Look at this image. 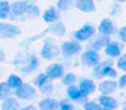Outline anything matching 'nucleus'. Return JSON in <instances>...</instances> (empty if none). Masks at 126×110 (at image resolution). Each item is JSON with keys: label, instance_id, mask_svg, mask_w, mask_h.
I'll use <instances>...</instances> for the list:
<instances>
[{"label": "nucleus", "instance_id": "1", "mask_svg": "<svg viewBox=\"0 0 126 110\" xmlns=\"http://www.w3.org/2000/svg\"><path fill=\"white\" fill-rule=\"evenodd\" d=\"M93 74L97 78H102V77H110V78H114L117 77V71L111 67V63L110 62H103L101 64H95L94 70H93Z\"/></svg>", "mask_w": 126, "mask_h": 110}, {"label": "nucleus", "instance_id": "2", "mask_svg": "<svg viewBox=\"0 0 126 110\" xmlns=\"http://www.w3.org/2000/svg\"><path fill=\"white\" fill-rule=\"evenodd\" d=\"M15 94L20 99H31L36 95V90L28 83H22L20 86H17L15 89Z\"/></svg>", "mask_w": 126, "mask_h": 110}, {"label": "nucleus", "instance_id": "3", "mask_svg": "<svg viewBox=\"0 0 126 110\" xmlns=\"http://www.w3.org/2000/svg\"><path fill=\"white\" fill-rule=\"evenodd\" d=\"M58 47L55 46V43H54L51 39H46V42H44L43 47H42L40 50V55L43 56L44 59H52L55 58V56H58Z\"/></svg>", "mask_w": 126, "mask_h": 110}, {"label": "nucleus", "instance_id": "4", "mask_svg": "<svg viewBox=\"0 0 126 110\" xmlns=\"http://www.w3.org/2000/svg\"><path fill=\"white\" fill-rule=\"evenodd\" d=\"M94 34H95V28L90 24H85L83 27L77 30L73 35L78 42H85V40H89L90 38L94 36Z\"/></svg>", "mask_w": 126, "mask_h": 110}, {"label": "nucleus", "instance_id": "5", "mask_svg": "<svg viewBox=\"0 0 126 110\" xmlns=\"http://www.w3.org/2000/svg\"><path fill=\"white\" fill-rule=\"evenodd\" d=\"M20 34V28L14 24L0 23V38H15Z\"/></svg>", "mask_w": 126, "mask_h": 110}, {"label": "nucleus", "instance_id": "6", "mask_svg": "<svg viewBox=\"0 0 126 110\" xmlns=\"http://www.w3.org/2000/svg\"><path fill=\"white\" fill-rule=\"evenodd\" d=\"M82 63L86 66H95V64L99 63V55L95 50L90 48L86 52L82 54Z\"/></svg>", "mask_w": 126, "mask_h": 110}, {"label": "nucleus", "instance_id": "7", "mask_svg": "<svg viewBox=\"0 0 126 110\" xmlns=\"http://www.w3.org/2000/svg\"><path fill=\"white\" fill-rule=\"evenodd\" d=\"M61 50H62L63 55L71 56V55L78 54V52L80 51V44L78 43V42H74V40H71V42H64V43L62 44Z\"/></svg>", "mask_w": 126, "mask_h": 110}, {"label": "nucleus", "instance_id": "8", "mask_svg": "<svg viewBox=\"0 0 126 110\" xmlns=\"http://www.w3.org/2000/svg\"><path fill=\"white\" fill-rule=\"evenodd\" d=\"M121 51H122V46L121 43L118 42H109L105 47V52L110 56V58H117V56L121 55Z\"/></svg>", "mask_w": 126, "mask_h": 110}, {"label": "nucleus", "instance_id": "9", "mask_svg": "<svg viewBox=\"0 0 126 110\" xmlns=\"http://www.w3.org/2000/svg\"><path fill=\"white\" fill-rule=\"evenodd\" d=\"M46 75H47V78H48V81L61 78V77L63 75V66L59 64V63L51 64V66H48V69H47V71H46Z\"/></svg>", "mask_w": 126, "mask_h": 110}, {"label": "nucleus", "instance_id": "10", "mask_svg": "<svg viewBox=\"0 0 126 110\" xmlns=\"http://www.w3.org/2000/svg\"><path fill=\"white\" fill-rule=\"evenodd\" d=\"M117 86H118V83H117L115 81H113V79H106V81H102L99 83L98 89H99V91L102 94L109 95V94L113 93V91H115Z\"/></svg>", "mask_w": 126, "mask_h": 110}, {"label": "nucleus", "instance_id": "11", "mask_svg": "<svg viewBox=\"0 0 126 110\" xmlns=\"http://www.w3.org/2000/svg\"><path fill=\"white\" fill-rule=\"evenodd\" d=\"M78 87H79V90H80V93H82L83 97L91 94L93 91L95 90L94 82L90 81V79H80V81H79V86H78Z\"/></svg>", "mask_w": 126, "mask_h": 110}, {"label": "nucleus", "instance_id": "12", "mask_svg": "<svg viewBox=\"0 0 126 110\" xmlns=\"http://www.w3.org/2000/svg\"><path fill=\"white\" fill-rule=\"evenodd\" d=\"M98 102L102 106V109H115L117 108V101L114 98L106 95V94H102V95L98 98Z\"/></svg>", "mask_w": 126, "mask_h": 110}, {"label": "nucleus", "instance_id": "13", "mask_svg": "<svg viewBox=\"0 0 126 110\" xmlns=\"http://www.w3.org/2000/svg\"><path fill=\"white\" fill-rule=\"evenodd\" d=\"M75 5L82 12H93L95 10V4L93 0H75Z\"/></svg>", "mask_w": 126, "mask_h": 110}, {"label": "nucleus", "instance_id": "14", "mask_svg": "<svg viewBox=\"0 0 126 110\" xmlns=\"http://www.w3.org/2000/svg\"><path fill=\"white\" fill-rule=\"evenodd\" d=\"M43 19H44V22H47V23H54V22H56V20L59 19V12H58V10H56L55 7L47 8V10L44 11V14H43Z\"/></svg>", "mask_w": 126, "mask_h": 110}, {"label": "nucleus", "instance_id": "15", "mask_svg": "<svg viewBox=\"0 0 126 110\" xmlns=\"http://www.w3.org/2000/svg\"><path fill=\"white\" fill-rule=\"evenodd\" d=\"M99 32L101 34H105V35H111L113 32H114V24H113V22L110 19H103L101 22V24H99Z\"/></svg>", "mask_w": 126, "mask_h": 110}, {"label": "nucleus", "instance_id": "16", "mask_svg": "<svg viewBox=\"0 0 126 110\" xmlns=\"http://www.w3.org/2000/svg\"><path fill=\"white\" fill-rule=\"evenodd\" d=\"M27 7H28V4L26 1H16L10 5V11L14 15H23V14H26Z\"/></svg>", "mask_w": 126, "mask_h": 110}, {"label": "nucleus", "instance_id": "17", "mask_svg": "<svg viewBox=\"0 0 126 110\" xmlns=\"http://www.w3.org/2000/svg\"><path fill=\"white\" fill-rule=\"evenodd\" d=\"M107 43H109V35L102 34V35H99V38L95 39V42H93V43H91V48L95 50V51H98V50L102 48L103 46H106Z\"/></svg>", "mask_w": 126, "mask_h": 110}, {"label": "nucleus", "instance_id": "18", "mask_svg": "<svg viewBox=\"0 0 126 110\" xmlns=\"http://www.w3.org/2000/svg\"><path fill=\"white\" fill-rule=\"evenodd\" d=\"M36 67H38V59H36V56L31 55V56H28V58H27L24 66H23V67H19V69H22L24 73H28V71L35 70Z\"/></svg>", "mask_w": 126, "mask_h": 110}, {"label": "nucleus", "instance_id": "19", "mask_svg": "<svg viewBox=\"0 0 126 110\" xmlns=\"http://www.w3.org/2000/svg\"><path fill=\"white\" fill-rule=\"evenodd\" d=\"M39 108L43 109V110H52V109H58L59 108V103L56 102L55 99H51V98H47V99H43L39 102Z\"/></svg>", "mask_w": 126, "mask_h": 110}, {"label": "nucleus", "instance_id": "20", "mask_svg": "<svg viewBox=\"0 0 126 110\" xmlns=\"http://www.w3.org/2000/svg\"><path fill=\"white\" fill-rule=\"evenodd\" d=\"M67 95H68L70 99H74V101H78V99H80V98L83 97L82 93H80V90H79V87H77L75 85H70V86H68Z\"/></svg>", "mask_w": 126, "mask_h": 110}, {"label": "nucleus", "instance_id": "21", "mask_svg": "<svg viewBox=\"0 0 126 110\" xmlns=\"http://www.w3.org/2000/svg\"><path fill=\"white\" fill-rule=\"evenodd\" d=\"M10 15V4L7 1H0V19H5Z\"/></svg>", "mask_w": 126, "mask_h": 110}, {"label": "nucleus", "instance_id": "22", "mask_svg": "<svg viewBox=\"0 0 126 110\" xmlns=\"http://www.w3.org/2000/svg\"><path fill=\"white\" fill-rule=\"evenodd\" d=\"M50 31L52 32V34H55V35H63L66 32V28H64V26L62 24V23H55V24H52L50 27Z\"/></svg>", "mask_w": 126, "mask_h": 110}, {"label": "nucleus", "instance_id": "23", "mask_svg": "<svg viewBox=\"0 0 126 110\" xmlns=\"http://www.w3.org/2000/svg\"><path fill=\"white\" fill-rule=\"evenodd\" d=\"M7 83H8V86H10L11 89H16L17 86L22 85V79H20L17 75H10L8 79H7Z\"/></svg>", "mask_w": 126, "mask_h": 110}, {"label": "nucleus", "instance_id": "24", "mask_svg": "<svg viewBox=\"0 0 126 110\" xmlns=\"http://www.w3.org/2000/svg\"><path fill=\"white\" fill-rule=\"evenodd\" d=\"M17 106V103H16V101L14 99V98H10V97H7L4 99V102H3V109L4 110H12L15 109Z\"/></svg>", "mask_w": 126, "mask_h": 110}, {"label": "nucleus", "instance_id": "25", "mask_svg": "<svg viewBox=\"0 0 126 110\" xmlns=\"http://www.w3.org/2000/svg\"><path fill=\"white\" fill-rule=\"evenodd\" d=\"M73 4H74L73 0H59L56 5H58V8L61 11H67V10H70V8L73 7Z\"/></svg>", "mask_w": 126, "mask_h": 110}, {"label": "nucleus", "instance_id": "26", "mask_svg": "<svg viewBox=\"0 0 126 110\" xmlns=\"http://www.w3.org/2000/svg\"><path fill=\"white\" fill-rule=\"evenodd\" d=\"M11 87L8 86V83H0V99H5L10 95Z\"/></svg>", "mask_w": 126, "mask_h": 110}, {"label": "nucleus", "instance_id": "27", "mask_svg": "<svg viewBox=\"0 0 126 110\" xmlns=\"http://www.w3.org/2000/svg\"><path fill=\"white\" fill-rule=\"evenodd\" d=\"M75 79H77V77L74 75V74H71V73H68V74H66L64 77H63V85H66V86H70V85H74V82H75Z\"/></svg>", "mask_w": 126, "mask_h": 110}, {"label": "nucleus", "instance_id": "28", "mask_svg": "<svg viewBox=\"0 0 126 110\" xmlns=\"http://www.w3.org/2000/svg\"><path fill=\"white\" fill-rule=\"evenodd\" d=\"M26 14H28V16L30 17H36L39 16V8L38 7H35V5H28L27 7V10H26Z\"/></svg>", "mask_w": 126, "mask_h": 110}, {"label": "nucleus", "instance_id": "29", "mask_svg": "<svg viewBox=\"0 0 126 110\" xmlns=\"http://www.w3.org/2000/svg\"><path fill=\"white\" fill-rule=\"evenodd\" d=\"M117 67H118L119 70H122V71H125V73H126V54L122 55V56H119L118 62H117Z\"/></svg>", "mask_w": 126, "mask_h": 110}, {"label": "nucleus", "instance_id": "30", "mask_svg": "<svg viewBox=\"0 0 126 110\" xmlns=\"http://www.w3.org/2000/svg\"><path fill=\"white\" fill-rule=\"evenodd\" d=\"M85 109L87 110H101L102 106L99 105V102H86L85 103Z\"/></svg>", "mask_w": 126, "mask_h": 110}, {"label": "nucleus", "instance_id": "31", "mask_svg": "<svg viewBox=\"0 0 126 110\" xmlns=\"http://www.w3.org/2000/svg\"><path fill=\"white\" fill-rule=\"evenodd\" d=\"M47 81H48V78H47L46 74H40V75H38V77H36V79H35V83H36L39 87H40V86H42V85H44V83H46Z\"/></svg>", "mask_w": 126, "mask_h": 110}, {"label": "nucleus", "instance_id": "32", "mask_svg": "<svg viewBox=\"0 0 126 110\" xmlns=\"http://www.w3.org/2000/svg\"><path fill=\"white\" fill-rule=\"evenodd\" d=\"M40 91L42 93H51V91H52V85H50V83H44V85H42L40 87Z\"/></svg>", "mask_w": 126, "mask_h": 110}, {"label": "nucleus", "instance_id": "33", "mask_svg": "<svg viewBox=\"0 0 126 110\" xmlns=\"http://www.w3.org/2000/svg\"><path fill=\"white\" fill-rule=\"evenodd\" d=\"M118 36H119V39H121L122 42H126V26H125V27H122V28H119Z\"/></svg>", "mask_w": 126, "mask_h": 110}, {"label": "nucleus", "instance_id": "34", "mask_svg": "<svg viewBox=\"0 0 126 110\" xmlns=\"http://www.w3.org/2000/svg\"><path fill=\"white\" fill-rule=\"evenodd\" d=\"M59 108L62 110H73V105H70L67 102H61L59 103Z\"/></svg>", "mask_w": 126, "mask_h": 110}, {"label": "nucleus", "instance_id": "35", "mask_svg": "<svg viewBox=\"0 0 126 110\" xmlns=\"http://www.w3.org/2000/svg\"><path fill=\"white\" fill-rule=\"evenodd\" d=\"M118 87H126V75H122L118 81Z\"/></svg>", "mask_w": 126, "mask_h": 110}, {"label": "nucleus", "instance_id": "36", "mask_svg": "<svg viewBox=\"0 0 126 110\" xmlns=\"http://www.w3.org/2000/svg\"><path fill=\"white\" fill-rule=\"evenodd\" d=\"M4 51H3V48H0V62H3L4 61Z\"/></svg>", "mask_w": 126, "mask_h": 110}, {"label": "nucleus", "instance_id": "37", "mask_svg": "<svg viewBox=\"0 0 126 110\" xmlns=\"http://www.w3.org/2000/svg\"><path fill=\"white\" fill-rule=\"evenodd\" d=\"M118 1H126V0H118Z\"/></svg>", "mask_w": 126, "mask_h": 110}]
</instances>
